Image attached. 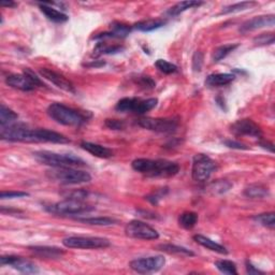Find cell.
I'll list each match as a JSON object with an SVG mask.
<instances>
[{
    "mask_svg": "<svg viewBox=\"0 0 275 275\" xmlns=\"http://www.w3.org/2000/svg\"><path fill=\"white\" fill-rule=\"evenodd\" d=\"M0 138L4 141L27 142V143H69L66 136L49 129L29 128L24 124H11L1 127Z\"/></svg>",
    "mask_w": 275,
    "mask_h": 275,
    "instance_id": "1",
    "label": "cell"
},
{
    "mask_svg": "<svg viewBox=\"0 0 275 275\" xmlns=\"http://www.w3.org/2000/svg\"><path fill=\"white\" fill-rule=\"evenodd\" d=\"M131 166L135 171L150 177H171L177 176L179 171V166L177 162L165 159L138 158L132 161Z\"/></svg>",
    "mask_w": 275,
    "mask_h": 275,
    "instance_id": "2",
    "label": "cell"
},
{
    "mask_svg": "<svg viewBox=\"0 0 275 275\" xmlns=\"http://www.w3.org/2000/svg\"><path fill=\"white\" fill-rule=\"evenodd\" d=\"M47 114L56 123L63 126L79 127L92 118V113L88 111H81L61 103H52L47 108Z\"/></svg>",
    "mask_w": 275,
    "mask_h": 275,
    "instance_id": "3",
    "label": "cell"
},
{
    "mask_svg": "<svg viewBox=\"0 0 275 275\" xmlns=\"http://www.w3.org/2000/svg\"><path fill=\"white\" fill-rule=\"evenodd\" d=\"M34 157L42 165L53 168H73L85 166L82 158L72 154H58L49 151H39L34 153Z\"/></svg>",
    "mask_w": 275,
    "mask_h": 275,
    "instance_id": "4",
    "label": "cell"
},
{
    "mask_svg": "<svg viewBox=\"0 0 275 275\" xmlns=\"http://www.w3.org/2000/svg\"><path fill=\"white\" fill-rule=\"evenodd\" d=\"M46 177L51 181L65 185H78L92 181L91 174L73 168H55L47 171Z\"/></svg>",
    "mask_w": 275,
    "mask_h": 275,
    "instance_id": "5",
    "label": "cell"
},
{
    "mask_svg": "<svg viewBox=\"0 0 275 275\" xmlns=\"http://www.w3.org/2000/svg\"><path fill=\"white\" fill-rule=\"evenodd\" d=\"M47 212L56 215H80L93 212L95 210L94 206L84 202V201L65 199L59 202L53 203L45 206Z\"/></svg>",
    "mask_w": 275,
    "mask_h": 275,
    "instance_id": "6",
    "label": "cell"
},
{
    "mask_svg": "<svg viewBox=\"0 0 275 275\" xmlns=\"http://www.w3.org/2000/svg\"><path fill=\"white\" fill-rule=\"evenodd\" d=\"M62 244L67 248L78 250H100L107 248L111 243L105 237L99 236H68L62 240Z\"/></svg>",
    "mask_w": 275,
    "mask_h": 275,
    "instance_id": "7",
    "label": "cell"
},
{
    "mask_svg": "<svg viewBox=\"0 0 275 275\" xmlns=\"http://www.w3.org/2000/svg\"><path fill=\"white\" fill-rule=\"evenodd\" d=\"M216 163L205 154H196L193 159L192 176L196 182L208 181L215 171Z\"/></svg>",
    "mask_w": 275,
    "mask_h": 275,
    "instance_id": "8",
    "label": "cell"
},
{
    "mask_svg": "<svg viewBox=\"0 0 275 275\" xmlns=\"http://www.w3.org/2000/svg\"><path fill=\"white\" fill-rule=\"evenodd\" d=\"M138 125L151 131L160 132V134H172L177 129L178 121L176 118H144L138 120Z\"/></svg>",
    "mask_w": 275,
    "mask_h": 275,
    "instance_id": "9",
    "label": "cell"
},
{
    "mask_svg": "<svg viewBox=\"0 0 275 275\" xmlns=\"http://www.w3.org/2000/svg\"><path fill=\"white\" fill-rule=\"evenodd\" d=\"M166 259L163 256H150L135 259L129 263V267L135 272L140 274H149L158 272L165 266Z\"/></svg>",
    "mask_w": 275,
    "mask_h": 275,
    "instance_id": "10",
    "label": "cell"
},
{
    "mask_svg": "<svg viewBox=\"0 0 275 275\" xmlns=\"http://www.w3.org/2000/svg\"><path fill=\"white\" fill-rule=\"evenodd\" d=\"M126 235L140 240H157L159 234L157 230L141 220H131L125 227Z\"/></svg>",
    "mask_w": 275,
    "mask_h": 275,
    "instance_id": "11",
    "label": "cell"
},
{
    "mask_svg": "<svg viewBox=\"0 0 275 275\" xmlns=\"http://www.w3.org/2000/svg\"><path fill=\"white\" fill-rule=\"evenodd\" d=\"M0 263L1 266H10L13 269L18 270L19 272L24 274H36L39 273V268L36 266L34 262H31L27 259L20 256L8 255L1 256L0 258Z\"/></svg>",
    "mask_w": 275,
    "mask_h": 275,
    "instance_id": "12",
    "label": "cell"
},
{
    "mask_svg": "<svg viewBox=\"0 0 275 275\" xmlns=\"http://www.w3.org/2000/svg\"><path fill=\"white\" fill-rule=\"evenodd\" d=\"M230 131L236 136H251L260 138L262 131L255 121L250 118H243L235 121L230 126Z\"/></svg>",
    "mask_w": 275,
    "mask_h": 275,
    "instance_id": "13",
    "label": "cell"
},
{
    "mask_svg": "<svg viewBox=\"0 0 275 275\" xmlns=\"http://www.w3.org/2000/svg\"><path fill=\"white\" fill-rule=\"evenodd\" d=\"M39 72L42 77L46 79L47 81L52 82L58 88H60L62 89V91L68 92V93H76V89H75V86H73V84L69 81L68 79L59 75V73H57L47 68L40 69Z\"/></svg>",
    "mask_w": 275,
    "mask_h": 275,
    "instance_id": "14",
    "label": "cell"
},
{
    "mask_svg": "<svg viewBox=\"0 0 275 275\" xmlns=\"http://www.w3.org/2000/svg\"><path fill=\"white\" fill-rule=\"evenodd\" d=\"M275 24V17L271 15H260V17L253 18L243 23L240 27L241 33H248L264 27H272Z\"/></svg>",
    "mask_w": 275,
    "mask_h": 275,
    "instance_id": "15",
    "label": "cell"
},
{
    "mask_svg": "<svg viewBox=\"0 0 275 275\" xmlns=\"http://www.w3.org/2000/svg\"><path fill=\"white\" fill-rule=\"evenodd\" d=\"M6 83L10 87L22 92H31L36 88V86L24 73H22V75H9L6 78Z\"/></svg>",
    "mask_w": 275,
    "mask_h": 275,
    "instance_id": "16",
    "label": "cell"
},
{
    "mask_svg": "<svg viewBox=\"0 0 275 275\" xmlns=\"http://www.w3.org/2000/svg\"><path fill=\"white\" fill-rule=\"evenodd\" d=\"M28 250L40 258L46 259H56L60 258L66 254V252L61 248L54 247V246H29Z\"/></svg>",
    "mask_w": 275,
    "mask_h": 275,
    "instance_id": "17",
    "label": "cell"
},
{
    "mask_svg": "<svg viewBox=\"0 0 275 275\" xmlns=\"http://www.w3.org/2000/svg\"><path fill=\"white\" fill-rule=\"evenodd\" d=\"M81 147L84 151L88 152L89 154H92L99 158H104V159H107V158H111L114 154L113 151L109 149V147H105L103 145L96 144V143H92V142L84 141L81 143Z\"/></svg>",
    "mask_w": 275,
    "mask_h": 275,
    "instance_id": "18",
    "label": "cell"
},
{
    "mask_svg": "<svg viewBox=\"0 0 275 275\" xmlns=\"http://www.w3.org/2000/svg\"><path fill=\"white\" fill-rule=\"evenodd\" d=\"M236 76L232 73H216L206 78L205 84L211 87H220L228 85L232 81H235Z\"/></svg>",
    "mask_w": 275,
    "mask_h": 275,
    "instance_id": "19",
    "label": "cell"
},
{
    "mask_svg": "<svg viewBox=\"0 0 275 275\" xmlns=\"http://www.w3.org/2000/svg\"><path fill=\"white\" fill-rule=\"evenodd\" d=\"M194 240L197 242L199 245L208 248V250L212 251V252L221 254V255H227V254H228V251H227V248L225 246L220 245L219 243L211 240V239H209V237H206L204 236L196 235V236H194Z\"/></svg>",
    "mask_w": 275,
    "mask_h": 275,
    "instance_id": "20",
    "label": "cell"
},
{
    "mask_svg": "<svg viewBox=\"0 0 275 275\" xmlns=\"http://www.w3.org/2000/svg\"><path fill=\"white\" fill-rule=\"evenodd\" d=\"M40 10L41 12L43 13L45 17L49 19L52 22H55V23H65L68 20V15L62 13L60 11H58V10L52 8L49 6V3H41L40 4Z\"/></svg>",
    "mask_w": 275,
    "mask_h": 275,
    "instance_id": "21",
    "label": "cell"
},
{
    "mask_svg": "<svg viewBox=\"0 0 275 275\" xmlns=\"http://www.w3.org/2000/svg\"><path fill=\"white\" fill-rule=\"evenodd\" d=\"M141 99L140 98H123L116 103L115 110L118 112H132L136 113L138 107H139Z\"/></svg>",
    "mask_w": 275,
    "mask_h": 275,
    "instance_id": "22",
    "label": "cell"
},
{
    "mask_svg": "<svg viewBox=\"0 0 275 275\" xmlns=\"http://www.w3.org/2000/svg\"><path fill=\"white\" fill-rule=\"evenodd\" d=\"M244 196L251 199H263L269 196V190L263 185L253 184L244 189Z\"/></svg>",
    "mask_w": 275,
    "mask_h": 275,
    "instance_id": "23",
    "label": "cell"
},
{
    "mask_svg": "<svg viewBox=\"0 0 275 275\" xmlns=\"http://www.w3.org/2000/svg\"><path fill=\"white\" fill-rule=\"evenodd\" d=\"M201 4H203V2L201 1H196V0H189V1H181L177 3L176 6H173L168 10L167 14L169 17H177V15L183 13L184 11H186L188 9L200 7Z\"/></svg>",
    "mask_w": 275,
    "mask_h": 275,
    "instance_id": "24",
    "label": "cell"
},
{
    "mask_svg": "<svg viewBox=\"0 0 275 275\" xmlns=\"http://www.w3.org/2000/svg\"><path fill=\"white\" fill-rule=\"evenodd\" d=\"M157 250L162 251L168 254H172V255H178V256H187L192 257L195 256V253L190 250H187L183 246H177L174 244H160L157 246Z\"/></svg>",
    "mask_w": 275,
    "mask_h": 275,
    "instance_id": "25",
    "label": "cell"
},
{
    "mask_svg": "<svg viewBox=\"0 0 275 275\" xmlns=\"http://www.w3.org/2000/svg\"><path fill=\"white\" fill-rule=\"evenodd\" d=\"M165 24L166 20H147L137 23L135 25V28L140 31H144V33H149V31H153L162 27Z\"/></svg>",
    "mask_w": 275,
    "mask_h": 275,
    "instance_id": "26",
    "label": "cell"
},
{
    "mask_svg": "<svg viewBox=\"0 0 275 275\" xmlns=\"http://www.w3.org/2000/svg\"><path fill=\"white\" fill-rule=\"evenodd\" d=\"M232 187V184L226 179H217L209 184L208 190L212 195H223L229 192Z\"/></svg>",
    "mask_w": 275,
    "mask_h": 275,
    "instance_id": "27",
    "label": "cell"
},
{
    "mask_svg": "<svg viewBox=\"0 0 275 275\" xmlns=\"http://www.w3.org/2000/svg\"><path fill=\"white\" fill-rule=\"evenodd\" d=\"M257 6V2L254 1H242V2H237L235 4H230V6L225 7L223 10H221L219 14H230V13H237L241 11H245V10L251 9L253 7Z\"/></svg>",
    "mask_w": 275,
    "mask_h": 275,
    "instance_id": "28",
    "label": "cell"
},
{
    "mask_svg": "<svg viewBox=\"0 0 275 275\" xmlns=\"http://www.w3.org/2000/svg\"><path fill=\"white\" fill-rule=\"evenodd\" d=\"M19 118V115L14 112L13 110L9 109L4 104H1L0 108V126L4 127L8 125H11L14 120Z\"/></svg>",
    "mask_w": 275,
    "mask_h": 275,
    "instance_id": "29",
    "label": "cell"
},
{
    "mask_svg": "<svg viewBox=\"0 0 275 275\" xmlns=\"http://www.w3.org/2000/svg\"><path fill=\"white\" fill-rule=\"evenodd\" d=\"M198 221V215L195 212H184L178 217V224L184 229H192Z\"/></svg>",
    "mask_w": 275,
    "mask_h": 275,
    "instance_id": "30",
    "label": "cell"
},
{
    "mask_svg": "<svg viewBox=\"0 0 275 275\" xmlns=\"http://www.w3.org/2000/svg\"><path fill=\"white\" fill-rule=\"evenodd\" d=\"M239 46V44H225L218 46L217 49L214 50L212 59L214 62H218L221 59H224L227 56H228L231 52H234L236 47Z\"/></svg>",
    "mask_w": 275,
    "mask_h": 275,
    "instance_id": "31",
    "label": "cell"
},
{
    "mask_svg": "<svg viewBox=\"0 0 275 275\" xmlns=\"http://www.w3.org/2000/svg\"><path fill=\"white\" fill-rule=\"evenodd\" d=\"M130 26L115 22L111 25V31H109V33L112 36V38H126L130 34Z\"/></svg>",
    "mask_w": 275,
    "mask_h": 275,
    "instance_id": "32",
    "label": "cell"
},
{
    "mask_svg": "<svg viewBox=\"0 0 275 275\" xmlns=\"http://www.w3.org/2000/svg\"><path fill=\"white\" fill-rule=\"evenodd\" d=\"M79 221H82L84 224L93 225V226H111L118 223L114 218L107 217V216H98V217H85V218H78Z\"/></svg>",
    "mask_w": 275,
    "mask_h": 275,
    "instance_id": "33",
    "label": "cell"
},
{
    "mask_svg": "<svg viewBox=\"0 0 275 275\" xmlns=\"http://www.w3.org/2000/svg\"><path fill=\"white\" fill-rule=\"evenodd\" d=\"M253 219L255 220L256 223H258L259 225H261L263 227H267V228L273 229L275 227V214L273 212L255 215L253 217Z\"/></svg>",
    "mask_w": 275,
    "mask_h": 275,
    "instance_id": "34",
    "label": "cell"
},
{
    "mask_svg": "<svg viewBox=\"0 0 275 275\" xmlns=\"http://www.w3.org/2000/svg\"><path fill=\"white\" fill-rule=\"evenodd\" d=\"M215 267L224 274H229V275L237 274L236 263L232 262L231 260H218L215 262Z\"/></svg>",
    "mask_w": 275,
    "mask_h": 275,
    "instance_id": "35",
    "label": "cell"
},
{
    "mask_svg": "<svg viewBox=\"0 0 275 275\" xmlns=\"http://www.w3.org/2000/svg\"><path fill=\"white\" fill-rule=\"evenodd\" d=\"M61 195L65 199L84 201L88 198L89 193L85 189H72V190H66V192L62 193Z\"/></svg>",
    "mask_w": 275,
    "mask_h": 275,
    "instance_id": "36",
    "label": "cell"
},
{
    "mask_svg": "<svg viewBox=\"0 0 275 275\" xmlns=\"http://www.w3.org/2000/svg\"><path fill=\"white\" fill-rule=\"evenodd\" d=\"M155 66L158 70L165 73V75H172V73H176L177 71V67L176 65L163 59H158L155 62Z\"/></svg>",
    "mask_w": 275,
    "mask_h": 275,
    "instance_id": "37",
    "label": "cell"
},
{
    "mask_svg": "<svg viewBox=\"0 0 275 275\" xmlns=\"http://www.w3.org/2000/svg\"><path fill=\"white\" fill-rule=\"evenodd\" d=\"M254 42L257 45H269L274 43V35L273 34H261L254 39Z\"/></svg>",
    "mask_w": 275,
    "mask_h": 275,
    "instance_id": "38",
    "label": "cell"
},
{
    "mask_svg": "<svg viewBox=\"0 0 275 275\" xmlns=\"http://www.w3.org/2000/svg\"><path fill=\"white\" fill-rule=\"evenodd\" d=\"M23 73L29 79V80L31 81V83H33L36 87H43L44 86V84H43V82L40 80V78L37 76L33 70H30L29 68L24 69Z\"/></svg>",
    "mask_w": 275,
    "mask_h": 275,
    "instance_id": "39",
    "label": "cell"
},
{
    "mask_svg": "<svg viewBox=\"0 0 275 275\" xmlns=\"http://www.w3.org/2000/svg\"><path fill=\"white\" fill-rule=\"evenodd\" d=\"M104 124L109 129H112V130H123L125 128L124 121L118 120V119H107Z\"/></svg>",
    "mask_w": 275,
    "mask_h": 275,
    "instance_id": "40",
    "label": "cell"
},
{
    "mask_svg": "<svg viewBox=\"0 0 275 275\" xmlns=\"http://www.w3.org/2000/svg\"><path fill=\"white\" fill-rule=\"evenodd\" d=\"M203 63V55L201 52H196L193 57V69L195 71H200Z\"/></svg>",
    "mask_w": 275,
    "mask_h": 275,
    "instance_id": "41",
    "label": "cell"
},
{
    "mask_svg": "<svg viewBox=\"0 0 275 275\" xmlns=\"http://www.w3.org/2000/svg\"><path fill=\"white\" fill-rule=\"evenodd\" d=\"M29 194L24 192H1L0 198L1 199H14V198H23L27 197Z\"/></svg>",
    "mask_w": 275,
    "mask_h": 275,
    "instance_id": "42",
    "label": "cell"
},
{
    "mask_svg": "<svg viewBox=\"0 0 275 275\" xmlns=\"http://www.w3.org/2000/svg\"><path fill=\"white\" fill-rule=\"evenodd\" d=\"M139 84L142 87L146 89H152L156 86V83L153 81L150 77H141L139 79Z\"/></svg>",
    "mask_w": 275,
    "mask_h": 275,
    "instance_id": "43",
    "label": "cell"
},
{
    "mask_svg": "<svg viewBox=\"0 0 275 275\" xmlns=\"http://www.w3.org/2000/svg\"><path fill=\"white\" fill-rule=\"evenodd\" d=\"M224 143L226 146L230 147V149H236V150H247L248 149L246 145L236 140H226Z\"/></svg>",
    "mask_w": 275,
    "mask_h": 275,
    "instance_id": "44",
    "label": "cell"
},
{
    "mask_svg": "<svg viewBox=\"0 0 275 275\" xmlns=\"http://www.w3.org/2000/svg\"><path fill=\"white\" fill-rule=\"evenodd\" d=\"M245 266H246V272H247L248 274H251V275L263 274V272L260 271V270H259V269H257L250 260H247V261L245 262Z\"/></svg>",
    "mask_w": 275,
    "mask_h": 275,
    "instance_id": "45",
    "label": "cell"
},
{
    "mask_svg": "<svg viewBox=\"0 0 275 275\" xmlns=\"http://www.w3.org/2000/svg\"><path fill=\"white\" fill-rule=\"evenodd\" d=\"M0 6L1 7H8V8H15L18 6L17 3L13 1H1L0 2Z\"/></svg>",
    "mask_w": 275,
    "mask_h": 275,
    "instance_id": "46",
    "label": "cell"
},
{
    "mask_svg": "<svg viewBox=\"0 0 275 275\" xmlns=\"http://www.w3.org/2000/svg\"><path fill=\"white\" fill-rule=\"evenodd\" d=\"M260 145L262 147H264V149H268L271 153H273V151H274L273 150V144H270V143H268V142H261Z\"/></svg>",
    "mask_w": 275,
    "mask_h": 275,
    "instance_id": "47",
    "label": "cell"
}]
</instances>
